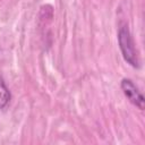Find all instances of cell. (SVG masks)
Returning <instances> with one entry per match:
<instances>
[{
    "mask_svg": "<svg viewBox=\"0 0 145 145\" xmlns=\"http://www.w3.org/2000/svg\"><path fill=\"white\" fill-rule=\"evenodd\" d=\"M118 43L123 59L134 68H139V59L135 49L134 40L127 25H122L118 31Z\"/></svg>",
    "mask_w": 145,
    "mask_h": 145,
    "instance_id": "1",
    "label": "cell"
},
{
    "mask_svg": "<svg viewBox=\"0 0 145 145\" xmlns=\"http://www.w3.org/2000/svg\"><path fill=\"white\" fill-rule=\"evenodd\" d=\"M120 86H121V89L125 96L129 100V102L133 103L138 109L143 110L145 106V99L143 94L139 92V89L137 88V86L134 84V82L129 78H123L121 80Z\"/></svg>",
    "mask_w": 145,
    "mask_h": 145,
    "instance_id": "2",
    "label": "cell"
},
{
    "mask_svg": "<svg viewBox=\"0 0 145 145\" xmlns=\"http://www.w3.org/2000/svg\"><path fill=\"white\" fill-rule=\"evenodd\" d=\"M10 97H11L10 92H9L7 85L5 84L2 77L0 76V109L5 108L9 103Z\"/></svg>",
    "mask_w": 145,
    "mask_h": 145,
    "instance_id": "3",
    "label": "cell"
}]
</instances>
